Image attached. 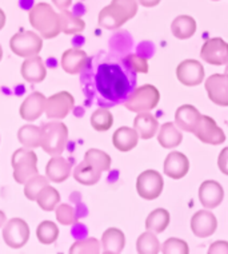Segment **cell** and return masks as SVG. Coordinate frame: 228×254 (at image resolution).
Here are the masks:
<instances>
[{"mask_svg": "<svg viewBox=\"0 0 228 254\" xmlns=\"http://www.w3.org/2000/svg\"><path fill=\"white\" fill-rule=\"evenodd\" d=\"M135 75L127 66L122 67L118 63H101L95 76L97 92L111 105L126 102L135 90Z\"/></svg>", "mask_w": 228, "mask_h": 254, "instance_id": "1", "label": "cell"}, {"mask_svg": "<svg viewBox=\"0 0 228 254\" xmlns=\"http://www.w3.org/2000/svg\"><path fill=\"white\" fill-rule=\"evenodd\" d=\"M28 20L43 39H53L60 32V16L48 3H38L28 11Z\"/></svg>", "mask_w": 228, "mask_h": 254, "instance_id": "2", "label": "cell"}, {"mask_svg": "<svg viewBox=\"0 0 228 254\" xmlns=\"http://www.w3.org/2000/svg\"><path fill=\"white\" fill-rule=\"evenodd\" d=\"M137 13V0H112L99 12L97 23L105 30H116Z\"/></svg>", "mask_w": 228, "mask_h": 254, "instance_id": "3", "label": "cell"}, {"mask_svg": "<svg viewBox=\"0 0 228 254\" xmlns=\"http://www.w3.org/2000/svg\"><path fill=\"white\" fill-rule=\"evenodd\" d=\"M42 128L43 139L40 147L51 157L62 155L68 142V127L63 122H47L42 125Z\"/></svg>", "mask_w": 228, "mask_h": 254, "instance_id": "4", "label": "cell"}, {"mask_svg": "<svg viewBox=\"0 0 228 254\" xmlns=\"http://www.w3.org/2000/svg\"><path fill=\"white\" fill-rule=\"evenodd\" d=\"M11 165L13 169V180L20 185H24L30 178L39 174L38 155L32 149L22 147L15 150L11 158Z\"/></svg>", "mask_w": 228, "mask_h": 254, "instance_id": "5", "label": "cell"}, {"mask_svg": "<svg viewBox=\"0 0 228 254\" xmlns=\"http://www.w3.org/2000/svg\"><path fill=\"white\" fill-rule=\"evenodd\" d=\"M160 101V92L152 84H143L136 87L126 99L124 106L132 113H145L154 110Z\"/></svg>", "mask_w": 228, "mask_h": 254, "instance_id": "6", "label": "cell"}, {"mask_svg": "<svg viewBox=\"0 0 228 254\" xmlns=\"http://www.w3.org/2000/svg\"><path fill=\"white\" fill-rule=\"evenodd\" d=\"M9 49L16 57L24 59L35 57L43 49V38L34 31H20L11 38Z\"/></svg>", "mask_w": 228, "mask_h": 254, "instance_id": "7", "label": "cell"}, {"mask_svg": "<svg viewBox=\"0 0 228 254\" xmlns=\"http://www.w3.org/2000/svg\"><path fill=\"white\" fill-rule=\"evenodd\" d=\"M30 226L22 218H11L3 226V240L11 249H22L30 240Z\"/></svg>", "mask_w": 228, "mask_h": 254, "instance_id": "8", "label": "cell"}, {"mask_svg": "<svg viewBox=\"0 0 228 254\" xmlns=\"http://www.w3.org/2000/svg\"><path fill=\"white\" fill-rule=\"evenodd\" d=\"M164 181L156 170H145L136 180V190L141 198L152 201L162 194Z\"/></svg>", "mask_w": 228, "mask_h": 254, "instance_id": "9", "label": "cell"}, {"mask_svg": "<svg viewBox=\"0 0 228 254\" xmlns=\"http://www.w3.org/2000/svg\"><path fill=\"white\" fill-rule=\"evenodd\" d=\"M75 99L68 91H60L47 98L46 111L48 119H64L74 109Z\"/></svg>", "mask_w": 228, "mask_h": 254, "instance_id": "10", "label": "cell"}, {"mask_svg": "<svg viewBox=\"0 0 228 254\" xmlns=\"http://www.w3.org/2000/svg\"><path fill=\"white\" fill-rule=\"evenodd\" d=\"M200 57L212 66H226L228 63V43L222 38H211L203 44Z\"/></svg>", "mask_w": 228, "mask_h": 254, "instance_id": "11", "label": "cell"}, {"mask_svg": "<svg viewBox=\"0 0 228 254\" xmlns=\"http://www.w3.org/2000/svg\"><path fill=\"white\" fill-rule=\"evenodd\" d=\"M193 135H196L197 139H200L207 145H220L226 140V134L223 130L216 125L214 119L207 115H202V119L197 123Z\"/></svg>", "mask_w": 228, "mask_h": 254, "instance_id": "12", "label": "cell"}, {"mask_svg": "<svg viewBox=\"0 0 228 254\" xmlns=\"http://www.w3.org/2000/svg\"><path fill=\"white\" fill-rule=\"evenodd\" d=\"M207 95L212 103L222 107H228V74H214L207 78Z\"/></svg>", "mask_w": 228, "mask_h": 254, "instance_id": "13", "label": "cell"}, {"mask_svg": "<svg viewBox=\"0 0 228 254\" xmlns=\"http://www.w3.org/2000/svg\"><path fill=\"white\" fill-rule=\"evenodd\" d=\"M176 76L182 84L193 87L204 80V68L200 62L195 59H185L176 68Z\"/></svg>", "mask_w": 228, "mask_h": 254, "instance_id": "14", "label": "cell"}, {"mask_svg": "<svg viewBox=\"0 0 228 254\" xmlns=\"http://www.w3.org/2000/svg\"><path fill=\"white\" fill-rule=\"evenodd\" d=\"M46 102H47V98L44 94L39 91L31 92L20 105L19 114H20L22 119L27 121V122L38 121L46 111Z\"/></svg>", "mask_w": 228, "mask_h": 254, "instance_id": "15", "label": "cell"}, {"mask_svg": "<svg viewBox=\"0 0 228 254\" xmlns=\"http://www.w3.org/2000/svg\"><path fill=\"white\" fill-rule=\"evenodd\" d=\"M191 229L197 238H207L216 232L218 219L208 209L199 210L193 214L191 219Z\"/></svg>", "mask_w": 228, "mask_h": 254, "instance_id": "16", "label": "cell"}, {"mask_svg": "<svg viewBox=\"0 0 228 254\" xmlns=\"http://www.w3.org/2000/svg\"><path fill=\"white\" fill-rule=\"evenodd\" d=\"M189 170V161L183 153L172 151L166 157L163 163V171L172 180H182Z\"/></svg>", "mask_w": 228, "mask_h": 254, "instance_id": "17", "label": "cell"}, {"mask_svg": "<svg viewBox=\"0 0 228 254\" xmlns=\"http://www.w3.org/2000/svg\"><path fill=\"white\" fill-rule=\"evenodd\" d=\"M224 190L216 181H204L199 188V199L206 209H215L223 202Z\"/></svg>", "mask_w": 228, "mask_h": 254, "instance_id": "18", "label": "cell"}, {"mask_svg": "<svg viewBox=\"0 0 228 254\" xmlns=\"http://www.w3.org/2000/svg\"><path fill=\"white\" fill-rule=\"evenodd\" d=\"M60 64H62V68L66 71L67 74H80L87 67L88 55L84 50L74 47V49L67 50V51L63 53Z\"/></svg>", "mask_w": 228, "mask_h": 254, "instance_id": "19", "label": "cell"}, {"mask_svg": "<svg viewBox=\"0 0 228 254\" xmlns=\"http://www.w3.org/2000/svg\"><path fill=\"white\" fill-rule=\"evenodd\" d=\"M72 163L62 155H53L46 166V176L53 184H62L70 178Z\"/></svg>", "mask_w": 228, "mask_h": 254, "instance_id": "20", "label": "cell"}, {"mask_svg": "<svg viewBox=\"0 0 228 254\" xmlns=\"http://www.w3.org/2000/svg\"><path fill=\"white\" fill-rule=\"evenodd\" d=\"M20 74L23 79L28 83H40L47 76V68L44 64L43 59L39 55L26 58L20 67Z\"/></svg>", "mask_w": 228, "mask_h": 254, "instance_id": "21", "label": "cell"}, {"mask_svg": "<svg viewBox=\"0 0 228 254\" xmlns=\"http://www.w3.org/2000/svg\"><path fill=\"white\" fill-rule=\"evenodd\" d=\"M200 119H202V114L192 105L180 106L175 113L176 126L179 127L180 130H183V131L192 132V134Z\"/></svg>", "mask_w": 228, "mask_h": 254, "instance_id": "22", "label": "cell"}, {"mask_svg": "<svg viewBox=\"0 0 228 254\" xmlns=\"http://www.w3.org/2000/svg\"><path fill=\"white\" fill-rule=\"evenodd\" d=\"M126 246V236L118 228L107 229L101 236V249L104 254L122 253Z\"/></svg>", "mask_w": 228, "mask_h": 254, "instance_id": "23", "label": "cell"}, {"mask_svg": "<svg viewBox=\"0 0 228 254\" xmlns=\"http://www.w3.org/2000/svg\"><path fill=\"white\" fill-rule=\"evenodd\" d=\"M139 138L140 136H139V134H137L135 128L123 126L119 127L118 130L114 132V135H112V143H114L115 149H118L119 151L128 153L134 147H136Z\"/></svg>", "mask_w": 228, "mask_h": 254, "instance_id": "24", "label": "cell"}, {"mask_svg": "<svg viewBox=\"0 0 228 254\" xmlns=\"http://www.w3.org/2000/svg\"><path fill=\"white\" fill-rule=\"evenodd\" d=\"M134 128L137 131L141 139H151L158 132L159 122L148 111L137 113L136 118L134 119Z\"/></svg>", "mask_w": 228, "mask_h": 254, "instance_id": "25", "label": "cell"}, {"mask_svg": "<svg viewBox=\"0 0 228 254\" xmlns=\"http://www.w3.org/2000/svg\"><path fill=\"white\" fill-rule=\"evenodd\" d=\"M183 134L179 128L175 126V123L167 122L164 123L158 134V142L164 149H175L182 143Z\"/></svg>", "mask_w": 228, "mask_h": 254, "instance_id": "26", "label": "cell"}, {"mask_svg": "<svg viewBox=\"0 0 228 254\" xmlns=\"http://www.w3.org/2000/svg\"><path fill=\"white\" fill-rule=\"evenodd\" d=\"M18 139L27 149H38L42 146L43 128L35 125H24L19 128Z\"/></svg>", "mask_w": 228, "mask_h": 254, "instance_id": "27", "label": "cell"}, {"mask_svg": "<svg viewBox=\"0 0 228 254\" xmlns=\"http://www.w3.org/2000/svg\"><path fill=\"white\" fill-rule=\"evenodd\" d=\"M196 20L188 15H180L174 19L171 24V31L178 39H189L196 32Z\"/></svg>", "mask_w": 228, "mask_h": 254, "instance_id": "28", "label": "cell"}, {"mask_svg": "<svg viewBox=\"0 0 228 254\" xmlns=\"http://www.w3.org/2000/svg\"><path fill=\"white\" fill-rule=\"evenodd\" d=\"M72 176H74L75 181L78 184L84 185V186H93L100 181L101 171H99L97 169L91 166L90 163L83 161V162L75 167Z\"/></svg>", "mask_w": 228, "mask_h": 254, "instance_id": "29", "label": "cell"}, {"mask_svg": "<svg viewBox=\"0 0 228 254\" xmlns=\"http://www.w3.org/2000/svg\"><path fill=\"white\" fill-rule=\"evenodd\" d=\"M59 16H60V28H62L63 34H66V35L80 34L86 28V22L83 19L70 12L68 9L60 11Z\"/></svg>", "mask_w": 228, "mask_h": 254, "instance_id": "30", "label": "cell"}, {"mask_svg": "<svg viewBox=\"0 0 228 254\" xmlns=\"http://www.w3.org/2000/svg\"><path fill=\"white\" fill-rule=\"evenodd\" d=\"M170 213L166 209H162V207H159V209H155L154 211H151L145 219V229L147 230H151V232L156 233H163L168 228V225H170Z\"/></svg>", "mask_w": 228, "mask_h": 254, "instance_id": "31", "label": "cell"}, {"mask_svg": "<svg viewBox=\"0 0 228 254\" xmlns=\"http://www.w3.org/2000/svg\"><path fill=\"white\" fill-rule=\"evenodd\" d=\"M36 202H38V205L42 210L52 211L60 203V194L53 186L47 185L46 188L40 190V193L36 197Z\"/></svg>", "mask_w": 228, "mask_h": 254, "instance_id": "32", "label": "cell"}, {"mask_svg": "<svg viewBox=\"0 0 228 254\" xmlns=\"http://www.w3.org/2000/svg\"><path fill=\"white\" fill-rule=\"evenodd\" d=\"M162 249L156 233L147 230L140 234L136 241V250L139 254H158Z\"/></svg>", "mask_w": 228, "mask_h": 254, "instance_id": "33", "label": "cell"}, {"mask_svg": "<svg viewBox=\"0 0 228 254\" xmlns=\"http://www.w3.org/2000/svg\"><path fill=\"white\" fill-rule=\"evenodd\" d=\"M84 161L90 163L91 166L97 169L99 171H108L111 169V157L107 153H104L103 150L99 149H90L87 150V153L84 154Z\"/></svg>", "mask_w": 228, "mask_h": 254, "instance_id": "34", "label": "cell"}, {"mask_svg": "<svg viewBox=\"0 0 228 254\" xmlns=\"http://www.w3.org/2000/svg\"><path fill=\"white\" fill-rule=\"evenodd\" d=\"M114 125V115L108 109H97L91 115V126L95 131H108Z\"/></svg>", "mask_w": 228, "mask_h": 254, "instance_id": "35", "label": "cell"}, {"mask_svg": "<svg viewBox=\"0 0 228 254\" xmlns=\"http://www.w3.org/2000/svg\"><path fill=\"white\" fill-rule=\"evenodd\" d=\"M36 237L40 244L43 245H51L56 241L59 237V228L52 221H43L38 225L36 229Z\"/></svg>", "mask_w": 228, "mask_h": 254, "instance_id": "36", "label": "cell"}, {"mask_svg": "<svg viewBox=\"0 0 228 254\" xmlns=\"http://www.w3.org/2000/svg\"><path fill=\"white\" fill-rule=\"evenodd\" d=\"M101 252L100 242L93 237L78 240L70 248L71 254H97Z\"/></svg>", "mask_w": 228, "mask_h": 254, "instance_id": "37", "label": "cell"}, {"mask_svg": "<svg viewBox=\"0 0 228 254\" xmlns=\"http://www.w3.org/2000/svg\"><path fill=\"white\" fill-rule=\"evenodd\" d=\"M48 178L47 176H40V174H36L32 178L27 181L24 184V195H26L27 199L30 201H36V197L38 194L40 193V190L43 188H46L48 184Z\"/></svg>", "mask_w": 228, "mask_h": 254, "instance_id": "38", "label": "cell"}, {"mask_svg": "<svg viewBox=\"0 0 228 254\" xmlns=\"http://www.w3.org/2000/svg\"><path fill=\"white\" fill-rule=\"evenodd\" d=\"M55 214L59 224L64 225V226H70L78 222V217L75 213V209L68 203H59L55 209Z\"/></svg>", "mask_w": 228, "mask_h": 254, "instance_id": "39", "label": "cell"}, {"mask_svg": "<svg viewBox=\"0 0 228 254\" xmlns=\"http://www.w3.org/2000/svg\"><path fill=\"white\" fill-rule=\"evenodd\" d=\"M123 64L127 66L135 74H147L148 72V62L143 57H139L136 54H130L123 58Z\"/></svg>", "mask_w": 228, "mask_h": 254, "instance_id": "40", "label": "cell"}, {"mask_svg": "<svg viewBox=\"0 0 228 254\" xmlns=\"http://www.w3.org/2000/svg\"><path fill=\"white\" fill-rule=\"evenodd\" d=\"M163 254H188V244L180 238H168L164 244L162 245L160 249Z\"/></svg>", "mask_w": 228, "mask_h": 254, "instance_id": "41", "label": "cell"}, {"mask_svg": "<svg viewBox=\"0 0 228 254\" xmlns=\"http://www.w3.org/2000/svg\"><path fill=\"white\" fill-rule=\"evenodd\" d=\"M218 167L223 174L228 176V147H224L220 151L219 157H218Z\"/></svg>", "mask_w": 228, "mask_h": 254, "instance_id": "42", "label": "cell"}, {"mask_svg": "<svg viewBox=\"0 0 228 254\" xmlns=\"http://www.w3.org/2000/svg\"><path fill=\"white\" fill-rule=\"evenodd\" d=\"M208 254H228V242L216 241L210 246Z\"/></svg>", "mask_w": 228, "mask_h": 254, "instance_id": "43", "label": "cell"}, {"mask_svg": "<svg viewBox=\"0 0 228 254\" xmlns=\"http://www.w3.org/2000/svg\"><path fill=\"white\" fill-rule=\"evenodd\" d=\"M52 3L57 9L63 11V9L70 8L71 4H72V0H52Z\"/></svg>", "mask_w": 228, "mask_h": 254, "instance_id": "44", "label": "cell"}, {"mask_svg": "<svg viewBox=\"0 0 228 254\" xmlns=\"http://www.w3.org/2000/svg\"><path fill=\"white\" fill-rule=\"evenodd\" d=\"M143 7H155L158 5L162 0H137Z\"/></svg>", "mask_w": 228, "mask_h": 254, "instance_id": "45", "label": "cell"}, {"mask_svg": "<svg viewBox=\"0 0 228 254\" xmlns=\"http://www.w3.org/2000/svg\"><path fill=\"white\" fill-rule=\"evenodd\" d=\"M5 20H7V18H5L4 11L0 8V31L3 30V27L5 26Z\"/></svg>", "mask_w": 228, "mask_h": 254, "instance_id": "46", "label": "cell"}, {"mask_svg": "<svg viewBox=\"0 0 228 254\" xmlns=\"http://www.w3.org/2000/svg\"><path fill=\"white\" fill-rule=\"evenodd\" d=\"M5 222H7V217H5V214L3 211L0 210V228H3Z\"/></svg>", "mask_w": 228, "mask_h": 254, "instance_id": "47", "label": "cell"}, {"mask_svg": "<svg viewBox=\"0 0 228 254\" xmlns=\"http://www.w3.org/2000/svg\"><path fill=\"white\" fill-rule=\"evenodd\" d=\"M3 59V49H1V46H0V62Z\"/></svg>", "mask_w": 228, "mask_h": 254, "instance_id": "48", "label": "cell"}, {"mask_svg": "<svg viewBox=\"0 0 228 254\" xmlns=\"http://www.w3.org/2000/svg\"><path fill=\"white\" fill-rule=\"evenodd\" d=\"M226 66H227V67H226V74H228V63L226 64Z\"/></svg>", "mask_w": 228, "mask_h": 254, "instance_id": "49", "label": "cell"}]
</instances>
